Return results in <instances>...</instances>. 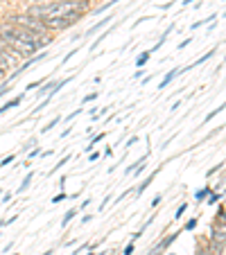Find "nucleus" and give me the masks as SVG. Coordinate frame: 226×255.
<instances>
[{"label": "nucleus", "mask_w": 226, "mask_h": 255, "mask_svg": "<svg viewBox=\"0 0 226 255\" xmlns=\"http://www.w3.org/2000/svg\"><path fill=\"white\" fill-rule=\"evenodd\" d=\"M109 201H111V194H107V196H104V201L100 203V210H104V208H107V203H109Z\"/></svg>", "instance_id": "e433bc0d"}, {"label": "nucleus", "mask_w": 226, "mask_h": 255, "mask_svg": "<svg viewBox=\"0 0 226 255\" xmlns=\"http://www.w3.org/2000/svg\"><path fill=\"white\" fill-rule=\"evenodd\" d=\"M215 52H217V48H213V50H208L206 54H202V57H199V59H195L190 66H186V73H188V70H190V68H195V66H202V64H206V61L211 59V57H213V54H215Z\"/></svg>", "instance_id": "6e6552de"}, {"label": "nucleus", "mask_w": 226, "mask_h": 255, "mask_svg": "<svg viewBox=\"0 0 226 255\" xmlns=\"http://www.w3.org/2000/svg\"><path fill=\"white\" fill-rule=\"evenodd\" d=\"M84 7H86V0H57V2H43V5L32 7L27 14L39 18L41 23L57 20V18H68L75 25L84 16Z\"/></svg>", "instance_id": "f257e3e1"}, {"label": "nucleus", "mask_w": 226, "mask_h": 255, "mask_svg": "<svg viewBox=\"0 0 226 255\" xmlns=\"http://www.w3.org/2000/svg\"><path fill=\"white\" fill-rule=\"evenodd\" d=\"M82 113H84V108H77V111H73V113L68 115V118H66V122H73V120L77 118V115H82Z\"/></svg>", "instance_id": "c756f323"}, {"label": "nucleus", "mask_w": 226, "mask_h": 255, "mask_svg": "<svg viewBox=\"0 0 226 255\" xmlns=\"http://www.w3.org/2000/svg\"><path fill=\"white\" fill-rule=\"evenodd\" d=\"M222 192H211V194H208V199H206V203L208 206H217V203H222Z\"/></svg>", "instance_id": "4468645a"}, {"label": "nucleus", "mask_w": 226, "mask_h": 255, "mask_svg": "<svg viewBox=\"0 0 226 255\" xmlns=\"http://www.w3.org/2000/svg\"><path fill=\"white\" fill-rule=\"evenodd\" d=\"M77 52H79V48H73V50H70V52L64 57V61H61V66H66V64H68V61L73 59V57H75V54H77Z\"/></svg>", "instance_id": "a878e982"}, {"label": "nucleus", "mask_w": 226, "mask_h": 255, "mask_svg": "<svg viewBox=\"0 0 226 255\" xmlns=\"http://www.w3.org/2000/svg\"><path fill=\"white\" fill-rule=\"evenodd\" d=\"M0 194H2V190H0Z\"/></svg>", "instance_id": "a18cd8bd"}, {"label": "nucleus", "mask_w": 226, "mask_h": 255, "mask_svg": "<svg viewBox=\"0 0 226 255\" xmlns=\"http://www.w3.org/2000/svg\"><path fill=\"white\" fill-rule=\"evenodd\" d=\"M133 251H136V244H133V242H129V244L122 249V255H133Z\"/></svg>", "instance_id": "c85d7f7f"}, {"label": "nucleus", "mask_w": 226, "mask_h": 255, "mask_svg": "<svg viewBox=\"0 0 226 255\" xmlns=\"http://www.w3.org/2000/svg\"><path fill=\"white\" fill-rule=\"evenodd\" d=\"M111 30H113V27H111ZM111 30H109V32H104L102 36H98V39H95V43H91V50H95V48H98L100 43H102L104 39H109V34H111Z\"/></svg>", "instance_id": "b1692460"}, {"label": "nucleus", "mask_w": 226, "mask_h": 255, "mask_svg": "<svg viewBox=\"0 0 226 255\" xmlns=\"http://www.w3.org/2000/svg\"><path fill=\"white\" fill-rule=\"evenodd\" d=\"M91 219H93V215H84V217H82V224H89Z\"/></svg>", "instance_id": "a19ab883"}, {"label": "nucleus", "mask_w": 226, "mask_h": 255, "mask_svg": "<svg viewBox=\"0 0 226 255\" xmlns=\"http://www.w3.org/2000/svg\"><path fill=\"white\" fill-rule=\"evenodd\" d=\"M11 196H14V192H5V194H2V203H9Z\"/></svg>", "instance_id": "f704fd0d"}, {"label": "nucleus", "mask_w": 226, "mask_h": 255, "mask_svg": "<svg viewBox=\"0 0 226 255\" xmlns=\"http://www.w3.org/2000/svg\"><path fill=\"white\" fill-rule=\"evenodd\" d=\"M113 18H115V14H109V16H104L102 20H98V23H95V25H91V27H89V30H86V34H84V36H86V39H91V36H95L100 30H102V27H107V25L111 23Z\"/></svg>", "instance_id": "f03ea898"}, {"label": "nucleus", "mask_w": 226, "mask_h": 255, "mask_svg": "<svg viewBox=\"0 0 226 255\" xmlns=\"http://www.w3.org/2000/svg\"><path fill=\"white\" fill-rule=\"evenodd\" d=\"M149 57H152V52H149V50H145V52L138 54V59H136V66H138V68H143V66L149 61Z\"/></svg>", "instance_id": "dca6fc26"}, {"label": "nucleus", "mask_w": 226, "mask_h": 255, "mask_svg": "<svg viewBox=\"0 0 226 255\" xmlns=\"http://www.w3.org/2000/svg\"><path fill=\"white\" fill-rule=\"evenodd\" d=\"M61 122V115H54V118L52 120H50V122L48 124H45V127L43 129H41V133H50V131H52V129L54 127H57V124H59Z\"/></svg>", "instance_id": "2eb2a0df"}, {"label": "nucleus", "mask_w": 226, "mask_h": 255, "mask_svg": "<svg viewBox=\"0 0 226 255\" xmlns=\"http://www.w3.org/2000/svg\"><path fill=\"white\" fill-rule=\"evenodd\" d=\"M54 84H57V79H48L43 86H39V88H36V99H43L45 95H48L50 90L54 88Z\"/></svg>", "instance_id": "423d86ee"}, {"label": "nucleus", "mask_w": 226, "mask_h": 255, "mask_svg": "<svg viewBox=\"0 0 226 255\" xmlns=\"http://www.w3.org/2000/svg\"><path fill=\"white\" fill-rule=\"evenodd\" d=\"M145 20H152V18H149V16H143V18H138L136 23H133V27H138V25H140V23H145Z\"/></svg>", "instance_id": "58836bf2"}, {"label": "nucleus", "mask_w": 226, "mask_h": 255, "mask_svg": "<svg viewBox=\"0 0 226 255\" xmlns=\"http://www.w3.org/2000/svg\"><path fill=\"white\" fill-rule=\"evenodd\" d=\"M158 172H161V167H158V170H154V172H152V174H149V176H147V178H145V181H143V183H138V185H136V187H133V194H136V196H140V194H143V192H145V190H147V187H149V185H152V181H154V178H156V174H158Z\"/></svg>", "instance_id": "7ed1b4c3"}, {"label": "nucleus", "mask_w": 226, "mask_h": 255, "mask_svg": "<svg viewBox=\"0 0 226 255\" xmlns=\"http://www.w3.org/2000/svg\"><path fill=\"white\" fill-rule=\"evenodd\" d=\"M66 199H68V192H59V194H54L52 199H50V203H52V206H57V203H61V201H66Z\"/></svg>", "instance_id": "a211bd4d"}, {"label": "nucleus", "mask_w": 226, "mask_h": 255, "mask_svg": "<svg viewBox=\"0 0 226 255\" xmlns=\"http://www.w3.org/2000/svg\"><path fill=\"white\" fill-rule=\"evenodd\" d=\"M179 75H181V68H172V70H170V73L165 75V77L161 79V84H158V90H161V93H163V90H165L167 86H170V84H172L174 79L179 77Z\"/></svg>", "instance_id": "20e7f679"}, {"label": "nucleus", "mask_w": 226, "mask_h": 255, "mask_svg": "<svg viewBox=\"0 0 226 255\" xmlns=\"http://www.w3.org/2000/svg\"><path fill=\"white\" fill-rule=\"evenodd\" d=\"M89 158H91V163H95V161L100 158V154H98V152H91V156H89Z\"/></svg>", "instance_id": "ea45409f"}, {"label": "nucleus", "mask_w": 226, "mask_h": 255, "mask_svg": "<svg viewBox=\"0 0 226 255\" xmlns=\"http://www.w3.org/2000/svg\"><path fill=\"white\" fill-rule=\"evenodd\" d=\"M11 249H14V242H9V244H5V246H2V253H9Z\"/></svg>", "instance_id": "4c0bfd02"}, {"label": "nucleus", "mask_w": 226, "mask_h": 255, "mask_svg": "<svg viewBox=\"0 0 226 255\" xmlns=\"http://www.w3.org/2000/svg\"><path fill=\"white\" fill-rule=\"evenodd\" d=\"M192 43V39H183L181 43H179V50H183V48H188V45Z\"/></svg>", "instance_id": "c9c22d12"}, {"label": "nucleus", "mask_w": 226, "mask_h": 255, "mask_svg": "<svg viewBox=\"0 0 226 255\" xmlns=\"http://www.w3.org/2000/svg\"><path fill=\"white\" fill-rule=\"evenodd\" d=\"M222 111H224V104H220V106H217L215 111H211V113H208V115H206V120H204V124H206V122H211V120L215 118L217 113H222Z\"/></svg>", "instance_id": "4be33fe9"}, {"label": "nucleus", "mask_w": 226, "mask_h": 255, "mask_svg": "<svg viewBox=\"0 0 226 255\" xmlns=\"http://www.w3.org/2000/svg\"><path fill=\"white\" fill-rule=\"evenodd\" d=\"M14 161H16V154H9V156H5L2 161H0V170H2V167H7V165H11Z\"/></svg>", "instance_id": "5701e85b"}, {"label": "nucleus", "mask_w": 226, "mask_h": 255, "mask_svg": "<svg viewBox=\"0 0 226 255\" xmlns=\"http://www.w3.org/2000/svg\"><path fill=\"white\" fill-rule=\"evenodd\" d=\"M68 161H73V154H66V156L61 158V161L57 163V165H54L52 170H50V172H48V176H52V174H54V172H59V170H61V167H64V165H68Z\"/></svg>", "instance_id": "f8f14e48"}, {"label": "nucleus", "mask_w": 226, "mask_h": 255, "mask_svg": "<svg viewBox=\"0 0 226 255\" xmlns=\"http://www.w3.org/2000/svg\"><path fill=\"white\" fill-rule=\"evenodd\" d=\"M222 170H224V163H220V165H215V167H211V170H208V172H206V176H213V174H217V172H222Z\"/></svg>", "instance_id": "cd10ccee"}, {"label": "nucleus", "mask_w": 226, "mask_h": 255, "mask_svg": "<svg viewBox=\"0 0 226 255\" xmlns=\"http://www.w3.org/2000/svg\"><path fill=\"white\" fill-rule=\"evenodd\" d=\"M197 255H213V251L208 246H202V249H197Z\"/></svg>", "instance_id": "7c9ffc66"}, {"label": "nucleus", "mask_w": 226, "mask_h": 255, "mask_svg": "<svg viewBox=\"0 0 226 255\" xmlns=\"http://www.w3.org/2000/svg\"><path fill=\"white\" fill-rule=\"evenodd\" d=\"M100 97V93H89V95H84L82 104H89V102H95V99Z\"/></svg>", "instance_id": "bb28decb"}, {"label": "nucleus", "mask_w": 226, "mask_h": 255, "mask_svg": "<svg viewBox=\"0 0 226 255\" xmlns=\"http://www.w3.org/2000/svg\"><path fill=\"white\" fill-rule=\"evenodd\" d=\"M147 158H149V152L145 154V156H140V158H138L136 163H131V165H127V167H124V176H131V174H133V170H136V167L140 165V163H145V161H147Z\"/></svg>", "instance_id": "9b49d317"}, {"label": "nucleus", "mask_w": 226, "mask_h": 255, "mask_svg": "<svg viewBox=\"0 0 226 255\" xmlns=\"http://www.w3.org/2000/svg\"><path fill=\"white\" fill-rule=\"evenodd\" d=\"M188 208H190V203H188V201H183L181 206L177 208V212H174V219H181V217L186 215V210H188Z\"/></svg>", "instance_id": "6ab92c4d"}, {"label": "nucleus", "mask_w": 226, "mask_h": 255, "mask_svg": "<svg viewBox=\"0 0 226 255\" xmlns=\"http://www.w3.org/2000/svg\"><path fill=\"white\" fill-rule=\"evenodd\" d=\"M177 237H181V233H172V235H167L165 240H161V242H158V244H156V249H158V251H163V253H165V251L170 249V246H172L174 242H177Z\"/></svg>", "instance_id": "39448f33"}, {"label": "nucleus", "mask_w": 226, "mask_h": 255, "mask_svg": "<svg viewBox=\"0 0 226 255\" xmlns=\"http://www.w3.org/2000/svg\"><path fill=\"white\" fill-rule=\"evenodd\" d=\"M32 181H34V172H27V174H25V178H23V183H20V185L16 187L14 194H23V192L32 185Z\"/></svg>", "instance_id": "1a4fd4ad"}, {"label": "nucleus", "mask_w": 226, "mask_h": 255, "mask_svg": "<svg viewBox=\"0 0 226 255\" xmlns=\"http://www.w3.org/2000/svg\"><path fill=\"white\" fill-rule=\"evenodd\" d=\"M77 217V208H70V210H66V215H64V219H61V228H66V226L70 224V221Z\"/></svg>", "instance_id": "ddd939ff"}, {"label": "nucleus", "mask_w": 226, "mask_h": 255, "mask_svg": "<svg viewBox=\"0 0 226 255\" xmlns=\"http://www.w3.org/2000/svg\"><path fill=\"white\" fill-rule=\"evenodd\" d=\"M118 2H120V0H109L107 5H100V7H95V9H93V14H104V11H109L113 5H118Z\"/></svg>", "instance_id": "f3484780"}, {"label": "nucleus", "mask_w": 226, "mask_h": 255, "mask_svg": "<svg viewBox=\"0 0 226 255\" xmlns=\"http://www.w3.org/2000/svg\"><path fill=\"white\" fill-rule=\"evenodd\" d=\"M190 2H192V0H183V2H181V5H190Z\"/></svg>", "instance_id": "37998d69"}, {"label": "nucleus", "mask_w": 226, "mask_h": 255, "mask_svg": "<svg viewBox=\"0 0 226 255\" xmlns=\"http://www.w3.org/2000/svg\"><path fill=\"white\" fill-rule=\"evenodd\" d=\"M14 255H18V253H14Z\"/></svg>", "instance_id": "49530a36"}, {"label": "nucleus", "mask_w": 226, "mask_h": 255, "mask_svg": "<svg viewBox=\"0 0 226 255\" xmlns=\"http://www.w3.org/2000/svg\"><path fill=\"white\" fill-rule=\"evenodd\" d=\"M163 201V194H156L154 196V201H152V208H158V203Z\"/></svg>", "instance_id": "72a5a7b5"}, {"label": "nucleus", "mask_w": 226, "mask_h": 255, "mask_svg": "<svg viewBox=\"0 0 226 255\" xmlns=\"http://www.w3.org/2000/svg\"><path fill=\"white\" fill-rule=\"evenodd\" d=\"M9 88H11V84H9V82H2V84H0V99H2L7 93H9Z\"/></svg>", "instance_id": "393cba45"}, {"label": "nucleus", "mask_w": 226, "mask_h": 255, "mask_svg": "<svg viewBox=\"0 0 226 255\" xmlns=\"http://www.w3.org/2000/svg\"><path fill=\"white\" fill-rule=\"evenodd\" d=\"M23 99H25V93H20V95H18V97H14V99H9V102H5V104H2V106H0V115H5V113H7V111H9V108L18 106V104H20V102H23Z\"/></svg>", "instance_id": "0eeeda50"}, {"label": "nucleus", "mask_w": 226, "mask_h": 255, "mask_svg": "<svg viewBox=\"0 0 226 255\" xmlns=\"http://www.w3.org/2000/svg\"><path fill=\"white\" fill-rule=\"evenodd\" d=\"M211 192H213L211 185H204L202 190L195 192V201H197V203H206V199H208V194H211Z\"/></svg>", "instance_id": "9d476101"}, {"label": "nucleus", "mask_w": 226, "mask_h": 255, "mask_svg": "<svg viewBox=\"0 0 226 255\" xmlns=\"http://www.w3.org/2000/svg\"><path fill=\"white\" fill-rule=\"evenodd\" d=\"M84 251H89V244H82V246H77V249L73 251V255H79V253H84Z\"/></svg>", "instance_id": "2f4dec72"}, {"label": "nucleus", "mask_w": 226, "mask_h": 255, "mask_svg": "<svg viewBox=\"0 0 226 255\" xmlns=\"http://www.w3.org/2000/svg\"><path fill=\"white\" fill-rule=\"evenodd\" d=\"M143 75H145V73H143V70H138V73H136V75H133V77H131V79H143Z\"/></svg>", "instance_id": "79ce46f5"}, {"label": "nucleus", "mask_w": 226, "mask_h": 255, "mask_svg": "<svg viewBox=\"0 0 226 255\" xmlns=\"http://www.w3.org/2000/svg\"><path fill=\"white\" fill-rule=\"evenodd\" d=\"M197 224H199V217H192V219H190V221H188V224H186V226H183V231L192 233V231H195V228H197Z\"/></svg>", "instance_id": "412c9836"}, {"label": "nucleus", "mask_w": 226, "mask_h": 255, "mask_svg": "<svg viewBox=\"0 0 226 255\" xmlns=\"http://www.w3.org/2000/svg\"><path fill=\"white\" fill-rule=\"evenodd\" d=\"M217 18V14H211L208 18H204V20H197V23H192V30H199V27H204V25L208 23V20H215Z\"/></svg>", "instance_id": "aec40b11"}, {"label": "nucleus", "mask_w": 226, "mask_h": 255, "mask_svg": "<svg viewBox=\"0 0 226 255\" xmlns=\"http://www.w3.org/2000/svg\"><path fill=\"white\" fill-rule=\"evenodd\" d=\"M43 255H52V249H48V251H45V253Z\"/></svg>", "instance_id": "c03bdc74"}, {"label": "nucleus", "mask_w": 226, "mask_h": 255, "mask_svg": "<svg viewBox=\"0 0 226 255\" xmlns=\"http://www.w3.org/2000/svg\"><path fill=\"white\" fill-rule=\"evenodd\" d=\"M138 140H140L138 136H131V138H129V140H127V149H129V147H133V145H136Z\"/></svg>", "instance_id": "473e14b6"}]
</instances>
